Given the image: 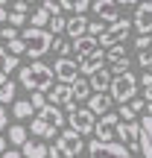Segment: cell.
<instances>
[{"label":"cell","mask_w":152,"mask_h":158,"mask_svg":"<svg viewBox=\"0 0 152 158\" xmlns=\"http://www.w3.org/2000/svg\"><path fill=\"white\" fill-rule=\"evenodd\" d=\"M149 73H152V70H149Z\"/></svg>","instance_id":"f5cc1de1"},{"label":"cell","mask_w":152,"mask_h":158,"mask_svg":"<svg viewBox=\"0 0 152 158\" xmlns=\"http://www.w3.org/2000/svg\"><path fill=\"white\" fill-rule=\"evenodd\" d=\"M53 76L59 79V85H73L79 79V62L76 59H56Z\"/></svg>","instance_id":"9c48e42d"},{"label":"cell","mask_w":152,"mask_h":158,"mask_svg":"<svg viewBox=\"0 0 152 158\" xmlns=\"http://www.w3.org/2000/svg\"><path fill=\"white\" fill-rule=\"evenodd\" d=\"M123 59H126V47H123V44H117V47H111V50H105V62L117 64V62H123Z\"/></svg>","instance_id":"f1b7e54d"},{"label":"cell","mask_w":152,"mask_h":158,"mask_svg":"<svg viewBox=\"0 0 152 158\" xmlns=\"http://www.w3.org/2000/svg\"><path fill=\"white\" fill-rule=\"evenodd\" d=\"M129 108L138 114V111H143V108H146V102H143V100H132V102H129Z\"/></svg>","instance_id":"60d3db41"},{"label":"cell","mask_w":152,"mask_h":158,"mask_svg":"<svg viewBox=\"0 0 152 158\" xmlns=\"http://www.w3.org/2000/svg\"><path fill=\"white\" fill-rule=\"evenodd\" d=\"M114 138H120V147L129 152H141V123H117Z\"/></svg>","instance_id":"8992f818"},{"label":"cell","mask_w":152,"mask_h":158,"mask_svg":"<svg viewBox=\"0 0 152 158\" xmlns=\"http://www.w3.org/2000/svg\"><path fill=\"white\" fill-rule=\"evenodd\" d=\"M21 53H27V44H23V41H21V35H18V38L15 41H9V56H21Z\"/></svg>","instance_id":"1f68e13d"},{"label":"cell","mask_w":152,"mask_h":158,"mask_svg":"<svg viewBox=\"0 0 152 158\" xmlns=\"http://www.w3.org/2000/svg\"><path fill=\"white\" fill-rule=\"evenodd\" d=\"M3 59H6V50H3V44H0V62H3Z\"/></svg>","instance_id":"f907efd6"},{"label":"cell","mask_w":152,"mask_h":158,"mask_svg":"<svg viewBox=\"0 0 152 158\" xmlns=\"http://www.w3.org/2000/svg\"><path fill=\"white\" fill-rule=\"evenodd\" d=\"M12 114L18 120H27V117H32V106L27 100H18V102H12Z\"/></svg>","instance_id":"484cf974"},{"label":"cell","mask_w":152,"mask_h":158,"mask_svg":"<svg viewBox=\"0 0 152 158\" xmlns=\"http://www.w3.org/2000/svg\"><path fill=\"white\" fill-rule=\"evenodd\" d=\"M68 123H70V132H76L79 138L82 135H94V114L88 111V108L76 106V102H70L68 106Z\"/></svg>","instance_id":"277c9868"},{"label":"cell","mask_w":152,"mask_h":158,"mask_svg":"<svg viewBox=\"0 0 152 158\" xmlns=\"http://www.w3.org/2000/svg\"><path fill=\"white\" fill-rule=\"evenodd\" d=\"M117 123H120V117H117L114 111L102 114V117L94 123V141H100V143H114V129H117Z\"/></svg>","instance_id":"52a82bcc"},{"label":"cell","mask_w":152,"mask_h":158,"mask_svg":"<svg viewBox=\"0 0 152 158\" xmlns=\"http://www.w3.org/2000/svg\"><path fill=\"white\" fill-rule=\"evenodd\" d=\"M59 12H73V3H59Z\"/></svg>","instance_id":"bcb514c9"},{"label":"cell","mask_w":152,"mask_h":158,"mask_svg":"<svg viewBox=\"0 0 152 158\" xmlns=\"http://www.w3.org/2000/svg\"><path fill=\"white\" fill-rule=\"evenodd\" d=\"M50 50H56L59 59H70V41L68 38H53V47Z\"/></svg>","instance_id":"83f0119b"},{"label":"cell","mask_w":152,"mask_h":158,"mask_svg":"<svg viewBox=\"0 0 152 158\" xmlns=\"http://www.w3.org/2000/svg\"><path fill=\"white\" fill-rule=\"evenodd\" d=\"M70 97H73V102H88L91 100V85H88V79H76V82L70 85Z\"/></svg>","instance_id":"44dd1931"},{"label":"cell","mask_w":152,"mask_h":158,"mask_svg":"<svg viewBox=\"0 0 152 158\" xmlns=\"http://www.w3.org/2000/svg\"><path fill=\"white\" fill-rule=\"evenodd\" d=\"M102 62H105V53H102V47H100V50H97L91 59L79 62V73H85V76H94L97 70H102Z\"/></svg>","instance_id":"d6986e66"},{"label":"cell","mask_w":152,"mask_h":158,"mask_svg":"<svg viewBox=\"0 0 152 158\" xmlns=\"http://www.w3.org/2000/svg\"><path fill=\"white\" fill-rule=\"evenodd\" d=\"M138 85H143V88H146V91L152 88V73H149V70H146V73L141 76V82H138Z\"/></svg>","instance_id":"7bdbcfd3"},{"label":"cell","mask_w":152,"mask_h":158,"mask_svg":"<svg viewBox=\"0 0 152 158\" xmlns=\"http://www.w3.org/2000/svg\"><path fill=\"white\" fill-rule=\"evenodd\" d=\"M53 147L59 149V155H62V158H76V155L85 149V143H82V138H79L76 132L62 129V132L56 135V143H53Z\"/></svg>","instance_id":"5b68a950"},{"label":"cell","mask_w":152,"mask_h":158,"mask_svg":"<svg viewBox=\"0 0 152 158\" xmlns=\"http://www.w3.org/2000/svg\"><path fill=\"white\" fill-rule=\"evenodd\" d=\"M29 9H32L29 3H15V6H12V12H18V15H27Z\"/></svg>","instance_id":"ab89813d"},{"label":"cell","mask_w":152,"mask_h":158,"mask_svg":"<svg viewBox=\"0 0 152 158\" xmlns=\"http://www.w3.org/2000/svg\"><path fill=\"white\" fill-rule=\"evenodd\" d=\"M141 152L143 158H152V117L149 114L141 120Z\"/></svg>","instance_id":"ac0fdd59"},{"label":"cell","mask_w":152,"mask_h":158,"mask_svg":"<svg viewBox=\"0 0 152 158\" xmlns=\"http://www.w3.org/2000/svg\"><path fill=\"white\" fill-rule=\"evenodd\" d=\"M18 35H21L18 29H12V27H3V32H0V38H3V41H15Z\"/></svg>","instance_id":"74e56055"},{"label":"cell","mask_w":152,"mask_h":158,"mask_svg":"<svg viewBox=\"0 0 152 158\" xmlns=\"http://www.w3.org/2000/svg\"><path fill=\"white\" fill-rule=\"evenodd\" d=\"M18 64H21V62H18L15 56H9V53H6V59H3V62H0V73H6V76H9L12 70L18 68Z\"/></svg>","instance_id":"4dcf8cb0"},{"label":"cell","mask_w":152,"mask_h":158,"mask_svg":"<svg viewBox=\"0 0 152 158\" xmlns=\"http://www.w3.org/2000/svg\"><path fill=\"white\" fill-rule=\"evenodd\" d=\"M88 9H91V3H85V0L73 3V12H76V15H82V18H85V12H88Z\"/></svg>","instance_id":"f35d334b"},{"label":"cell","mask_w":152,"mask_h":158,"mask_svg":"<svg viewBox=\"0 0 152 158\" xmlns=\"http://www.w3.org/2000/svg\"><path fill=\"white\" fill-rule=\"evenodd\" d=\"M135 94H138V76H135V73H123V76H114V79H111V88H108L111 102L126 106V102L135 100Z\"/></svg>","instance_id":"7a4b0ae2"},{"label":"cell","mask_w":152,"mask_h":158,"mask_svg":"<svg viewBox=\"0 0 152 158\" xmlns=\"http://www.w3.org/2000/svg\"><path fill=\"white\" fill-rule=\"evenodd\" d=\"M3 152H6V138L0 135V155H3Z\"/></svg>","instance_id":"7dc6e473"},{"label":"cell","mask_w":152,"mask_h":158,"mask_svg":"<svg viewBox=\"0 0 152 158\" xmlns=\"http://www.w3.org/2000/svg\"><path fill=\"white\" fill-rule=\"evenodd\" d=\"M70 102H73V97H70V85H56V88L47 91V106H64L68 108Z\"/></svg>","instance_id":"9a60e30c"},{"label":"cell","mask_w":152,"mask_h":158,"mask_svg":"<svg viewBox=\"0 0 152 158\" xmlns=\"http://www.w3.org/2000/svg\"><path fill=\"white\" fill-rule=\"evenodd\" d=\"M91 12H94V15H100L97 21H102L105 27H111V23L120 21V15H117V3H91Z\"/></svg>","instance_id":"5bb4252c"},{"label":"cell","mask_w":152,"mask_h":158,"mask_svg":"<svg viewBox=\"0 0 152 158\" xmlns=\"http://www.w3.org/2000/svg\"><path fill=\"white\" fill-rule=\"evenodd\" d=\"M64 21H68V18H62V15H56V18H50V23H47V32L53 35V38H59V32H64Z\"/></svg>","instance_id":"f546056e"},{"label":"cell","mask_w":152,"mask_h":158,"mask_svg":"<svg viewBox=\"0 0 152 158\" xmlns=\"http://www.w3.org/2000/svg\"><path fill=\"white\" fill-rule=\"evenodd\" d=\"M29 132L38 135V138H53V135H56V129H53L50 123H44V120H38V117L32 120V129H29Z\"/></svg>","instance_id":"d4e9b609"},{"label":"cell","mask_w":152,"mask_h":158,"mask_svg":"<svg viewBox=\"0 0 152 158\" xmlns=\"http://www.w3.org/2000/svg\"><path fill=\"white\" fill-rule=\"evenodd\" d=\"M27 102L32 106V111H41V108L47 106V94H32V97H29Z\"/></svg>","instance_id":"d6a6232c"},{"label":"cell","mask_w":152,"mask_h":158,"mask_svg":"<svg viewBox=\"0 0 152 158\" xmlns=\"http://www.w3.org/2000/svg\"><path fill=\"white\" fill-rule=\"evenodd\" d=\"M21 158H47V147L41 141H27L21 147Z\"/></svg>","instance_id":"7402d4cb"},{"label":"cell","mask_w":152,"mask_h":158,"mask_svg":"<svg viewBox=\"0 0 152 158\" xmlns=\"http://www.w3.org/2000/svg\"><path fill=\"white\" fill-rule=\"evenodd\" d=\"M146 106H152V88L146 91Z\"/></svg>","instance_id":"681fc988"},{"label":"cell","mask_w":152,"mask_h":158,"mask_svg":"<svg viewBox=\"0 0 152 158\" xmlns=\"http://www.w3.org/2000/svg\"><path fill=\"white\" fill-rule=\"evenodd\" d=\"M132 27L138 29V35H149L152 32V3H141L135 9V21Z\"/></svg>","instance_id":"8fae6325"},{"label":"cell","mask_w":152,"mask_h":158,"mask_svg":"<svg viewBox=\"0 0 152 158\" xmlns=\"http://www.w3.org/2000/svg\"><path fill=\"white\" fill-rule=\"evenodd\" d=\"M15 94H18V85H15V82L9 79V82H6L3 88H0V106L6 108L9 102H15Z\"/></svg>","instance_id":"cb8c5ba5"},{"label":"cell","mask_w":152,"mask_h":158,"mask_svg":"<svg viewBox=\"0 0 152 158\" xmlns=\"http://www.w3.org/2000/svg\"><path fill=\"white\" fill-rule=\"evenodd\" d=\"M6 23H9L12 29H18V27H23V23H27V15H18V12H9V18H6Z\"/></svg>","instance_id":"e575fe53"},{"label":"cell","mask_w":152,"mask_h":158,"mask_svg":"<svg viewBox=\"0 0 152 158\" xmlns=\"http://www.w3.org/2000/svg\"><path fill=\"white\" fill-rule=\"evenodd\" d=\"M18 82H21V88H27L29 94H47V91L53 88V82H56V76H53L50 64L32 62V64H23V68H21Z\"/></svg>","instance_id":"6da1fadb"},{"label":"cell","mask_w":152,"mask_h":158,"mask_svg":"<svg viewBox=\"0 0 152 158\" xmlns=\"http://www.w3.org/2000/svg\"><path fill=\"white\" fill-rule=\"evenodd\" d=\"M111 73H108L105 68L97 70L94 76H88V85H91V94H108V88H111Z\"/></svg>","instance_id":"2e32d148"},{"label":"cell","mask_w":152,"mask_h":158,"mask_svg":"<svg viewBox=\"0 0 152 158\" xmlns=\"http://www.w3.org/2000/svg\"><path fill=\"white\" fill-rule=\"evenodd\" d=\"M29 21H32V29H44L47 23H50V15L38 6V9H32V18H29Z\"/></svg>","instance_id":"4316f807"},{"label":"cell","mask_w":152,"mask_h":158,"mask_svg":"<svg viewBox=\"0 0 152 158\" xmlns=\"http://www.w3.org/2000/svg\"><path fill=\"white\" fill-rule=\"evenodd\" d=\"M21 41L27 44V53L32 59H41L47 50L53 47V35L47 32V29H32V27H27L21 32Z\"/></svg>","instance_id":"3957f363"},{"label":"cell","mask_w":152,"mask_h":158,"mask_svg":"<svg viewBox=\"0 0 152 158\" xmlns=\"http://www.w3.org/2000/svg\"><path fill=\"white\" fill-rule=\"evenodd\" d=\"M85 108H88L91 114H100V117H102V114L111 111V97H108V94H91V100H88Z\"/></svg>","instance_id":"e0dca14e"},{"label":"cell","mask_w":152,"mask_h":158,"mask_svg":"<svg viewBox=\"0 0 152 158\" xmlns=\"http://www.w3.org/2000/svg\"><path fill=\"white\" fill-rule=\"evenodd\" d=\"M6 18H9V9H6V3H0V23H6Z\"/></svg>","instance_id":"ee69618b"},{"label":"cell","mask_w":152,"mask_h":158,"mask_svg":"<svg viewBox=\"0 0 152 158\" xmlns=\"http://www.w3.org/2000/svg\"><path fill=\"white\" fill-rule=\"evenodd\" d=\"M38 120H44V123H50L53 129H59V126L64 123V114L59 111L56 106H44V108L38 111Z\"/></svg>","instance_id":"ffe728a7"},{"label":"cell","mask_w":152,"mask_h":158,"mask_svg":"<svg viewBox=\"0 0 152 158\" xmlns=\"http://www.w3.org/2000/svg\"><path fill=\"white\" fill-rule=\"evenodd\" d=\"M111 76H123V73H129V56L123 59V62H117V64H111V70H108Z\"/></svg>","instance_id":"836d02e7"},{"label":"cell","mask_w":152,"mask_h":158,"mask_svg":"<svg viewBox=\"0 0 152 158\" xmlns=\"http://www.w3.org/2000/svg\"><path fill=\"white\" fill-rule=\"evenodd\" d=\"M0 32H3V27H0Z\"/></svg>","instance_id":"816d5d0a"},{"label":"cell","mask_w":152,"mask_h":158,"mask_svg":"<svg viewBox=\"0 0 152 158\" xmlns=\"http://www.w3.org/2000/svg\"><path fill=\"white\" fill-rule=\"evenodd\" d=\"M6 82H9V76H6V73H0V88H3Z\"/></svg>","instance_id":"c3c4849f"},{"label":"cell","mask_w":152,"mask_h":158,"mask_svg":"<svg viewBox=\"0 0 152 158\" xmlns=\"http://www.w3.org/2000/svg\"><path fill=\"white\" fill-rule=\"evenodd\" d=\"M6 123H9V111H6V108L0 106V132L6 129Z\"/></svg>","instance_id":"b9f144b4"},{"label":"cell","mask_w":152,"mask_h":158,"mask_svg":"<svg viewBox=\"0 0 152 158\" xmlns=\"http://www.w3.org/2000/svg\"><path fill=\"white\" fill-rule=\"evenodd\" d=\"M3 158H21V152H18V149H6Z\"/></svg>","instance_id":"f6af8a7d"},{"label":"cell","mask_w":152,"mask_h":158,"mask_svg":"<svg viewBox=\"0 0 152 158\" xmlns=\"http://www.w3.org/2000/svg\"><path fill=\"white\" fill-rule=\"evenodd\" d=\"M138 64H141V68H146V70H152V50L138 53Z\"/></svg>","instance_id":"8d00e7d4"},{"label":"cell","mask_w":152,"mask_h":158,"mask_svg":"<svg viewBox=\"0 0 152 158\" xmlns=\"http://www.w3.org/2000/svg\"><path fill=\"white\" fill-rule=\"evenodd\" d=\"M88 21H91V18H82V15L68 18V21H64V35H68V41L82 38V35L88 32Z\"/></svg>","instance_id":"4fadbf2b"},{"label":"cell","mask_w":152,"mask_h":158,"mask_svg":"<svg viewBox=\"0 0 152 158\" xmlns=\"http://www.w3.org/2000/svg\"><path fill=\"white\" fill-rule=\"evenodd\" d=\"M70 50L79 56V62H85V59H91L97 50H100V41H97V38H91V35H82V38L70 41Z\"/></svg>","instance_id":"7c38bea8"},{"label":"cell","mask_w":152,"mask_h":158,"mask_svg":"<svg viewBox=\"0 0 152 158\" xmlns=\"http://www.w3.org/2000/svg\"><path fill=\"white\" fill-rule=\"evenodd\" d=\"M27 135H29V132L23 129V126H18V123H15V126H9V143H15V147H23V143L29 141Z\"/></svg>","instance_id":"603a6c76"},{"label":"cell","mask_w":152,"mask_h":158,"mask_svg":"<svg viewBox=\"0 0 152 158\" xmlns=\"http://www.w3.org/2000/svg\"><path fill=\"white\" fill-rule=\"evenodd\" d=\"M88 158H132V152L120 143H100L91 141L88 143Z\"/></svg>","instance_id":"ba28073f"},{"label":"cell","mask_w":152,"mask_h":158,"mask_svg":"<svg viewBox=\"0 0 152 158\" xmlns=\"http://www.w3.org/2000/svg\"><path fill=\"white\" fill-rule=\"evenodd\" d=\"M129 29H132V21H126V18H120L117 23H111V27L105 29V35H102V47H108V50H111V47H117L120 41L126 38V35H129Z\"/></svg>","instance_id":"30bf717a"},{"label":"cell","mask_w":152,"mask_h":158,"mask_svg":"<svg viewBox=\"0 0 152 158\" xmlns=\"http://www.w3.org/2000/svg\"><path fill=\"white\" fill-rule=\"evenodd\" d=\"M135 47H138V53L152 50V38H149V35H138V38H135Z\"/></svg>","instance_id":"d590c367"}]
</instances>
